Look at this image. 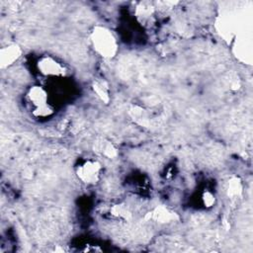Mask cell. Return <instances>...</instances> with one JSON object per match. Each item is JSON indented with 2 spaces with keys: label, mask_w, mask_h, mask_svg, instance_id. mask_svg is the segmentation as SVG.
<instances>
[{
  "label": "cell",
  "mask_w": 253,
  "mask_h": 253,
  "mask_svg": "<svg viewBox=\"0 0 253 253\" xmlns=\"http://www.w3.org/2000/svg\"><path fill=\"white\" fill-rule=\"evenodd\" d=\"M89 40L93 50L103 58H113L119 51V42L115 34L105 26H94L90 31Z\"/></svg>",
  "instance_id": "1"
},
{
  "label": "cell",
  "mask_w": 253,
  "mask_h": 253,
  "mask_svg": "<svg viewBox=\"0 0 253 253\" xmlns=\"http://www.w3.org/2000/svg\"><path fill=\"white\" fill-rule=\"evenodd\" d=\"M25 100L31 115L37 119H47L54 114V109L49 103L47 90L39 84L29 87Z\"/></svg>",
  "instance_id": "2"
},
{
  "label": "cell",
  "mask_w": 253,
  "mask_h": 253,
  "mask_svg": "<svg viewBox=\"0 0 253 253\" xmlns=\"http://www.w3.org/2000/svg\"><path fill=\"white\" fill-rule=\"evenodd\" d=\"M103 166L101 162L94 158H87L75 167V175L77 179L87 185L93 186L98 184L101 179Z\"/></svg>",
  "instance_id": "3"
},
{
  "label": "cell",
  "mask_w": 253,
  "mask_h": 253,
  "mask_svg": "<svg viewBox=\"0 0 253 253\" xmlns=\"http://www.w3.org/2000/svg\"><path fill=\"white\" fill-rule=\"evenodd\" d=\"M38 72L47 78H62L67 74L66 66L55 57L45 54L39 57L36 63Z\"/></svg>",
  "instance_id": "4"
},
{
  "label": "cell",
  "mask_w": 253,
  "mask_h": 253,
  "mask_svg": "<svg viewBox=\"0 0 253 253\" xmlns=\"http://www.w3.org/2000/svg\"><path fill=\"white\" fill-rule=\"evenodd\" d=\"M23 50L17 43H9L0 49V67L2 69L12 66L22 56Z\"/></svg>",
  "instance_id": "5"
},
{
  "label": "cell",
  "mask_w": 253,
  "mask_h": 253,
  "mask_svg": "<svg viewBox=\"0 0 253 253\" xmlns=\"http://www.w3.org/2000/svg\"><path fill=\"white\" fill-rule=\"evenodd\" d=\"M150 219L159 224H168L179 219L178 214L165 206L156 207L150 213Z\"/></svg>",
  "instance_id": "6"
},
{
  "label": "cell",
  "mask_w": 253,
  "mask_h": 253,
  "mask_svg": "<svg viewBox=\"0 0 253 253\" xmlns=\"http://www.w3.org/2000/svg\"><path fill=\"white\" fill-rule=\"evenodd\" d=\"M111 214L118 219L126 221L131 218V211L126 204L114 205L111 209Z\"/></svg>",
  "instance_id": "7"
},
{
  "label": "cell",
  "mask_w": 253,
  "mask_h": 253,
  "mask_svg": "<svg viewBox=\"0 0 253 253\" xmlns=\"http://www.w3.org/2000/svg\"><path fill=\"white\" fill-rule=\"evenodd\" d=\"M226 194L230 199H236L242 194V183L237 177H233L227 182Z\"/></svg>",
  "instance_id": "8"
},
{
  "label": "cell",
  "mask_w": 253,
  "mask_h": 253,
  "mask_svg": "<svg viewBox=\"0 0 253 253\" xmlns=\"http://www.w3.org/2000/svg\"><path fill=\"white\" fill-rule=\"evenodd\" d=\"M93 90L96 93V95L100 98L101 101L108 103L110 100V93L109 88L106 82L104 81H95L93 83Z\"/></svg>",
  "instance_id": "9"
},
{
  "label": "cell",
  "mask_w": 253,
  "mask_h": 253,
  "mask_svg": "<svg viewBox=\"0 0 253 253\" xmlns=\"http://www.w3.org/2000/svg\"><path fill=\"white\" fill-rule=\"evenodd\" d=\"M201 201L205 208H212L216 203V198L214 194L210 190H205L201 195Z\"/></svg>",
  "instance_id": "10"
},
{
  "label": "cell",
  "mask_w": 253,
  "mask_h": 253,
  "mask_svg": "<svg viewBox=\"0 0 253 253\" xmlns=\"http://www.w3.org/2000/svg\"><path fill=\"white\" fill-rule=\"evenodd\" d=\"M136 14L138 15V18H142L143 21H147L151 15L153 14V8L148 6V5H143L141 4L137 9H136Z\"/></svg>",
  "instance_id": "11"
},
{
  "label": "cell",
  "mask_w": 253,
  "mask_h": 253,
  "mask_svg": "<svg viewBox=\"0 0 253 253\" xmlns=\"http://www.w3.org/2000/svg\"><path fill=\"white\" fill-rule=\"evenodd\" d=\"M102 153H103L105 156L109 157V158H113V157H115V156L117 155V150H116V148L113 146L112 143L106 142V143L104 144V146H103Z\"/></svg>",
  "instance_id": "12"
}]
</instances>
